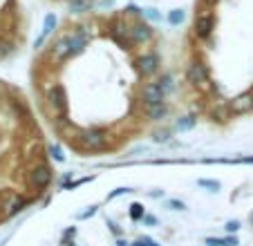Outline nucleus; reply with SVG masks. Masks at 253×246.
Listing matches in <instances>:
<instances>
[{
  "label": "nucleus",
  "instance_id": "28",
  "mask_svg": "<svg viewBox=\"0 0 253 246\" xmlns=\"http://www.w3.org/2000/svg\"><path fill=\"white\" fill-rule=\"evenodd\" d=\"M96 210H99V206H87V210L79 213L77 217H79V219H90V217H94V215H96Z\"/></svg>",
  "mask_w": 253,
  "mask_h": 246
},
{
  "label": "nucleus",
  "instance_id": "35",
  "mask_svg": "<svg viewBox=\"0 0 253 246\" xmlns=\"http://www.w3.org/2000/svg\"><path fill=\"white\" fill-rule=\"evenodd\" d=\"M74 235H77V228H74V226H72V228H67V231L63 233V237H65V240H67V237H74Z\"/></svg>",
  "mask_w": 253,
  "mask_h": 246
},
{
  "label": "nucleus",
  "instance_id": "7",
  "mask_svg": "<svg viewBox=\"0 0 253 246\" xmlns=\"http://www.w3.org/2000/svg\"><path fill=\"white\" fill-rule=\"evenodd\" d=\"M209 65L206 63H202V61H193L191 65H188V70H186V81L191 83V85H195V87H202V85H206L209 83Z\"/></svg>",
  "mask_w": 253,
  "mask_h": 246
},
{
  "label": "nucleus",
  "instance_id": "4",
  "mask_svg": "<svg viewBox=\"0 0 253 246\" xmlns=\"http://www.w3.org/2000/svg\"><path fill=\"white\" fill-rule=\"evenodd\" d=\"M54 179V172L47 164H39V166H34L32 172H29V186L36 190H45Z\"/></svg>",
  "mask_w": 253,
  "mask_h": 246
},
{
  "label": "nucleus",
  "instance_id": "6",
  "mask_svg": "<svg viewBox=\"0 0 253 246\" xmlns=\"http://www.w3.org/2000/svg\"><path fill=\"white\" fill-rule=\"evenodd\" d=\"M137 72L141 76H153V74H157L159 72V65H162V58H159V54L157 52H146V54H141V56L137 58Z\"/></svg>",
  "mask_w": 253,
  "mask_h": 246
},
{
  "label": "nucleus",
  "instance_id": "13",
  "mask_svg": "<svg viewBox=\"0 0 253 246\" xmlns=\"http://www.w3.org/2000/svg\"><path fill=\"white\" fill-rule=\"evenodd\" d=\"M56 23H58V18H56V14H47L45 16V20H43V29H41V36L36 38V43H34V47L39 49L41 45L47 41L49 36H52V32L56 29Z\"/></svg>",
  "mask_w": 253,
  "mask_h": 246
},
{
  "label": "nucleus",
  "instance_id": "21",
  "mask_svg": "<svg viewBox=\"0 0 253 246\" xmlns=\"http://www.w3.org/2000/svg\"><path fill=\"white\" fill-rule=\"evenodd\" d=\"M92 179H94V175H92V177H81V179H74V181H65V184H63V188H65V190H77V188H81L83 184H90Z\"/></svg>",
  "mask_w": 253,
  "mask_h": 246
},
{
  "label": "nucleus",
  "instance_id": "23",
  "mask_svg": "<svg viewBox=\"0 0 253 246\" xmlns=\"http://www.w3.org/2000/svg\"><path fill=\"white\" fill-rule=\"evenodd\" d=\"M47 152H49V157H52L54 161H58V164H63V161H65V155H63V148L58 146V143H52V146L47 148Z\"/></svg>",
  "mask_w": 253,
  "mask_h": 246
},
{
  "label": "nucleus",
  "instance_id": "9",
  "mask_svg": "<svg viewBox=\"0 0 253 246\" xmlns=\"http://www.w3.org/2000/svg\"><path fill=\"white\" fill-rule=\"evenodd\" d=\"M155 36V29L150 27L146 20H137V23L130 25V38H132V45H146L150 43Z\"/></svg>",
  "mask_w": 253,
  "mask_h": 246
},
{
  "label": "nucleus",
  "instance_id": "40",
  "mask_svg": "<svg viewBox=\"0 0 253 246\" xmlns=\"http://www.w3.org/2000/svg\"><path fill=\"white\" fill-rule=\"evenodd\" d=\"M0 56H2V47H0Z\"/></svg>",
  "mask_w": 253,
  "mask_h": 246
},
{
  "label": "nucleus",
  "instance_id": "3",
  "mask_svg": "<svg viewBox=\"0 0 253 246\" xmlns=\"http://www.w3.org/2000/svg\"><path fill=\"white\" fill-rule=\"evenodd\" d=\"M108 34L117 45H121L124 49H132V38H130V25H126L124 20H110L108 25Z\"/></svg>",
  "mask_w": 253,
  "mask_h": 246
},
{
  "label": "nucleus",
  "instance_id": "26",
  "mask_svg": "<svg viewBox=\"0 0 253 246\" xmlns=\"http://www.w3.org/2000/svg\"><path fill=\"white\" fill-rule=\"evenodd\" d=\"M132 246H159V244L153 240V237L146 235V237H139V240H134V242H132Z\"/></svg>",
  "mask_w": 253,
  "mask_h": 246
},
{
  "label": "nucleus",
  "instance_id": "14",
  "mask_svg": "<svg viewBox=\"0 0 253 246\" xmlns=\"http://www.w3.org/2000/svg\"><path fill=\"white\" fill-rule=\"evenodd\" d=\"M168 110H170V108H168V103H166V101H162V103L148 105V108H146V114H148L150 121H162V119H166Z\"/></svg>",
  "mask_w": 253,
  "mask_h": 246
},
{
  "label": "nucleus",
  "instance_id": "16",
  "mask_svg": "<svg viewBox=\"0 0 253 246\" xmlns=\"http://www.w3.org/2000/svg\"><path fill=\"white\" fill-rule=\"evenodd\" d=\"M92 9V0H70V14H87Z\"/></svg>",
  "mask_w": 253,
  "mask_h": 246
},
{
  "label": "nucleus",
  "instance_id": "36",
  "mask_svg": "<svg viewBox=\"0 0 253 246\" xmlns=\"http://www.w3.org/2000/svg\"><path fill=\"white\" fill-rule=\"evenodd\" d=\"M115 0H99V7H112Z\"/></svg>",
  "mask_w": 253,
  "mask_h": 246
},
{
  "label": "nucleus",
  "instance_id": "32",
  "mask_svg": "<svg viewBox=\"0 0 253 246\" xmlns=\"http://www.w3.org/2000/svg\"><path fill=\"white\" fill-rule=\"evenodd\" d=\"M141 222L146 224V226H157V217H155V215H148V213H146V217H143Z\"/></svg>",
  "mask_w": 253,
  "mask_h": 246
},
{
  "label": "nucleus",
  "instance_id": "8",
  "mask_svg": "<svg viewBox=\"0 0 253 246\" xmlns=\"http://www.w3.org/2000/svg\"><path fill=\"white\" fill-rule=\"evenodd\" d=\"M215 29V16L213 11H202V14L195 16V23H193V32H195L197 38H209Z\"/></svg>",
  "mask_w": 253,
  "mask_h": 246
},
{
  "label": "nucleus",
  "instance_id": "2",
  "mask_svg": "<svg viewBox=\"0 0 253 246\" xmlns=\"http://www.w3.org/2000/svg\"><path fill=\"white\" fill-rule=\"evenodd\" d=\"M45 101H47L49 112L56 117V121L58 119H67V92L61 83H54V85L49 87Z\"/></svg>",
  "mask_w": 253,
  "mask_h": 246
},
{
  "label": "nucleus",
  "instance_id": "10",
  "mask_svg": "<svg viewBox=\"0 0 253 246\" xmlns=\"http://www.w3.org/2000/svg\"><path fill=\"white\" fill-rule=\"evenodd\" d=\"M49 58H52L56 65H61L63 61L70 58V32L58 36L52 43V47H49Z\"/></svg>",
  "mask_w": 253,
  "mask_h": 246
},
{
  "label": "nucleus",
  "instance_id": "24",
  "mask_svg": "<svg viewBox=\"0 0 253 246\" xmlns=\"http://www.w3.org/2000/svg\"><path fill=\"white\" fill-rule=\"evenodd\" d=\"M153 141H155V143H168V141H170V130H168V128L155 130V134H153Z\"/></svg>",
  "mask_w": 253,
  "mask_h": 246
},
{
  "label": "nucleus",
  "instance_id": "33",
  "mask_svg": "<svg viewBox=\"0 0 253 246\" xmlns=\"http://www.w3.org/2000/svg\"><path fill=\"white\" fill-rule=\"evenodd\" d=\"M105 224H108V228H110V231H112V233H115V235H117V237H121V228H119V226H117V224H115V222H112V219H108V222H105Z\"/></svg>",
  "mask_w": 253,
  "mask_h": 246
},
{
  "label": "nucleus",
  "instance_id": "42",
  "mask_svg": "<svg viewBox=\"0 0 253 246\" xmlns=\"http://www.w3.org/2000/svg\"><path fill=\"white\" fill-rule=\"evenodd\" d=\"M251 92H253V87H251Z\"/></svg>",
  "mask_w": 253,
  "mask_h": 246
},
{
  "label": "nucleus",
  "instance_id": "5",
  "mask_svg": "<svg viewBox=\"0 0 253 246\" xmlns=\"http://www.w3.org/2000/svg\"><path fill=\"white\" fill-rule=\"evenodd\" d=\"M0 208H2V213L7 215V217H11V215L20 213V210H25V206H27V199H23L18 193H2V197H0Z\"/></svg>",
  "mask_w": 253,
  "mask_h": 246
},
{
  "label": "nucleus",
  "instance_id": "38",
  "mask_svg": "<svg viewBox=\"0 0 253 246\" xmlns=\"http://www.w3.org/2000/svg\"><path fill=\"white\" fill-rule=\"evenodd\" d=\"M117 246H132V244H130V242H126L124 237H119V240H117Z\"/></svg>",
  "mask_w": 253,
  "mask_h": 246
},
{
  "label": "nucleus",
  "instance_id": "1",
  "mask_svg": "<svg viewBox=\"0 0 253 246\" xmlns=\"http://www.w3.org/2000/svg\"><path fill=\"white\" fill-rule=\"evenodd\" d=\"M108 130L103 128H83L77 132V143L81 150H103L108 146Z\"/></svg>",
  "mask_w": 253,
  "mask_h": 246
},
{
  "label": "nucleus",
  "instance_id": "41",
  "mask_svg": "<svg viewBox=\"0 0 253 246\" xmlns=\"http://www.w3.org/2000/svg\"><path fill=\"white\" fill-rule=\"evenodd\" d=\"M251 224H253V215H251Z\"/></svg>",
  "mask_w": 253,
  "mask_h": 246
},
{
  "label": "nucleus",
  "instance_id": "31",
  "mask_svg": "<svg viewBox=\"0 0 253 246\" xmlns=\"http://www.w3.org/2000/svg\"><path fill=\"white\" fill-rule=\"evenodd\" d=\"M206 246H224V240H220V237H206Z\"/></svg>",
  "mask_w": 253,
  "mask_h": 246
},
{
  "label": "nucleus",
  "instance_id": "34",
  "mask_svg": "<svg viewBox=\"0 0 253 246\" xmlns=\"http://www.w3.org/2000/svg\"><path fill=\"white\" fill-rule=\"evenodd\" d=\"M240 244V240L235 235H229V237H224V246H238Z\"/></svg>",
  "mask_w": 253,
  "mask_h": 246
},
{
  "label": "nucleus",
  "instance_id": "20",
  "mask_svg": "<svg viewBox=\"0 0 253 246\" xmlns=\"http://www.w3.org/2000/svg\"><path fill=\"white\" fill-rule=\"evenodd\" d=\"M197 186H200V188H206L209 193H217V190L222 188V184L215 179H197Z\"/></svg>",
  "mask_w": 253,
  "mask_h": 246
},
{
  "label": "nucleus",
  "instance_id": "11",
  "mask_svg": "<svg viewBox=\"0 0 253 246\" xmlns=\"http://www.w3.org/2000/svg\"><path fill=\"white\" fill-rule=\"evenodd\" d=\"M229 110L233 114H249V112H253V92L249 90V92H242V94H238V96H233V99L229 101Z\"/></svg>",
  "mask_w": 253,
  "mask_h": 246
},
{
  "label": "nucleus",
  "instance_id": "12",
  "mask_svg": "<svg viewBox=\"0 0 253 246\" xmlns=\"http://www.w3.org/2000/svg\"><path fill=\"white\" fill-rule=\"evenodd\" d=\"M164 99H166V96H164V92L159 90L157 83H146V85L141 87V101L146 108H148V105H155V103H162Z\"/></svg>",
  "mask_w": 253,
  "mask_h": 246
},
{
  "label": "nucleus",
  "instance_id": "19",
  "mask_svg": "<svg viewBox=\"0 0 253 246\" xmlns=\"http://www.w3.org/2000/svg\"><path fill=\"white\" fill-rule=\"evenodd\" d=\"M143 217H146V208H143V204H139V202L130 204V219H132V222H141Z\"/></svg>",
  "mask_w": 253,
  "mask_h": 246
},
{
  "label": "nucleus",
  "instance_id": "25",
  "mask_svg": "<svg viewBox=\"0 0 253 246\" xmlns=\"http://www.w3.org/2000/svg\"><path fill=\"white\" fill-rule=\"evenodd\" d=\"M141 16L148 20H162V14H159L155 7H146V9H141Z\"/></svg>",
  "mask_w": 253,
  "mask_h": 246
},
{
  "label": "nucleus",
  "instance_id": "29",
  "mask_svg": "<svg viewBox=\"0 0 253 246\" xmlns=\"http://www.w3.org/2000/svg\"><path fill=\"white\" fill-rule=\"evenodd\" d=\"M224 231H226V233H231V235H235V233L240 231V222H238V219H231V222H226Z\"/></svg>",
  "mask_w": 253,
  "mask_h": 246
},
{
  "label": "nucleus",
  "instance_id": "30",
  "mask_svg": "<svg viewBox=\"0 0 253 246\" xmlns=\"http://www.w3.org/2000/svg\"><path fill=\"white\" fill-rule=\"evenodd\" d=\"M126 193H132V188H126V186H121V188H115L110 195H108V199H117V197H121V195H126Z\"/></svg>",
  "mask_w": 253,
  "mask_h": 246
},
{
  "label": "nucleus",
  "instance_id": "39",
  "mask_svg": "<svg viewBox=\"0 0 253 246\" xmlns=\"http://www.w3.org/2000/svg\"><path fill=\"white\" fill-rule=\"evenodd\" d=\"M150 197H164V190H155V193H150Z\"/></svg>",
  "mask_w": 253,
  "mask_h": 246
},
{
  "label": "nucleus",
  "instance_id": "17",
  "mask_svg": "<svg viewBox=\"0 0 253 246\" xmlns=\"http://www.w3.org/2000/svg\"><path fill=\"white\" fill-rule=\"evenodd\" d=\"M197 125V117H193V114H186V117H179L175 123V128L179 130V132H186V130H193Z\"/></svg>",
  "mask_w": 253,
  "mask_h": 246
},
{
  "label": "nucleus",
  "instance_id": "22",
  "mask_svg": "<svg viewBox=\"0 0 253 246\" xmlns=\"http://www.w3.org/2000/svg\"><path fill=\"white\" fill-rule=\"evenodd\" d=\"M184 18H186L184 9H170V11H168V23H170V25H182Z\"/></svg>",
  "mask_w": 253,
  "mask_h": 246
},
{
  "label": "nucleus",
  "instance_id": "27",
  "mask_svg": "<svg viewBox=\"0 0 253 246\" xmlns=\"http://www.w3.org/2000/svg\"><path fill=\"white\" fill-rule=\"evenodd\" d=\"M166 206H168L170 210H186V204L179 202V199H168Z\"/></svg>",
  "mask_w": 253,
  "mask_h": 246
},
{
  "label": "nucleus",
  "instance_id": "37",
  "mask_svg": "<svg viewBox=\"0 0 253 246\" xmlns=\"http://www.w3.org/2000/svg\"><path fill=\"white\" fill-rule=\"evenodd\" d=\"M202 2H204L206 7H215V5H217V2H220V0H202Z\"/></svg>",
  "mask_w": 253,
  "mask_h": 246
},
{
  "label": "nucleus",
  "instance_id": "18",
  "mask_svg": "<svg viewBox=\"0 0 253 246\" xmlns=\"http://www.w3.org/2000/svg\"><path fill=\"white\" fill-rule=\"evenodd\" d=\"M157 85H159V90L164 92V96L170 94V92H175V76L172 74H162V79L157 81Z\"/></svg>",
  "mask_w": 253,
  "mask_h": 246
},
{
  "label": "nucleus",
  "instance_id": "15",
  "mask_svg": "<svg viewBox=\"0 0 253 246\" xmlns=\"http://www.w3.org/2000/svg\"><path fill=\"white\" fill-rule=\"evenodd\" d=\"M231 117H233V112L229 110V103H217L213 110H211V119L217 123H226Z\"/></svg>",
  "mask_w": 253,
  "mask_h": 246
}]
</instances>
